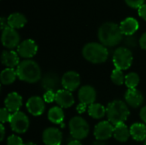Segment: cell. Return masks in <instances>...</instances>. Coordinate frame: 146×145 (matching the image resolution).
<instances>
[{
    "label": "cell",
    "instance_id": "8992f818",
    "mask_svg": "<svg viewBox=\"0 0 146 145\" xmlns=\"http://www.w3.org/2000/svg\"><path fill=\"white\" fill-rule=\"evenodd\" d=\"M133 56L132 51L126 47L117 48L113 54V62L115 68L120 70L128 69L133 63Z\"/></svg>",
    "mask_w": 146,
    "mask_h": 145
},
{
    "label": "cell",
    "instance_id": "83f0119b",
    "mask_svg": "<svg viewBox=\"0 0 146 145\" xmlns=\"http://www.w3.org/2000/svg\"><path fill=\"white\" fill-rule=\"evenodd\" d=\"M111 80L114 84L117 85H121L123 83H125V77L123 75L122 70H120L117 68L113 70L111 73Z\"/></svg>",
    "mask_w": 146,
    "mask_h": 145
},
{
    "label": "cell",
    "instance_id": "9a60e30c",
    "mask_svg": "<svg viewBox=\"0 0 146 145\" xmlns=\"http://www.w3.org/2000/svg\"><path fill=\"white\" fill-rule=\"evenodd\" d=\"M78 97L80 103H83L85 105H91L96 101L97 93L92 86L84 85L79 90Z\"/></svg>",
    "mask_w": 146,
    "mask_h": 145
},
{
    "label": "cell",
    "instance_id": "d6a6232c",
    "mask_svg": "<svg viewBox=\"0 0 146 145\" xmlns=\"http://www.w3.org/2000/svg\"><path fill=\"white\" fill-rule=\"evenodd\" d=\"M125 43L127 46L129 47H134L137 44V41H136V38L133 35L131 36H127L126 39H125Z\"/></svg>",
    "mask_w": 146,
    "mask_h": 145
},
{
    "label": "cell",
    "instance_id": "603a6c76",
    "mask_svg": "<svg viewBox=\"0 0 146 145\" xmlns=\"http://www.w3.org/2000/svg\"><path fill=\"white\" fill-rule=\"evenodd\" d=\"M130 135H131L130 130L128 129V127L124 123H121V124L115 126L113 136L117 141L122 142V143L126 142L128 140Z\"/></svg>",
    "mask_w": 146,
    "mask_h": 145
},
{
    "label": "cell",
    "instance_id": "74e56055",
    "mask_svg": "<svg viewBox=\"0 0 146 145\" xmlns=\"http://www.w3.org/2000/svg\"><path fill=\"white\" fill-rule=\"evenodd\" d=\"M86 105H85V104H83V103H80V104L77 106V110H78V112H79L80 114L83 113V112L85 111V109H86Z\"/></svg>",
    "mask_w": 146,
    "mask_h": 145
},
{
    "label": "cell",
    "instance_id": "ab89813d",
    "mask_svg": "<svg viewBox=\"0 0 146 145\" xmlns=\"http://www.w3.org/2000/svg\"><path fill=\"white\" fill-rule=\"evenodd\" d=\"M68 145H82L81 144V143L80 142V140H77V139H74V140H72V141H70Z\"/></svg>",
    "mask_w": 146,
    "mask_h": 145
},
{
    "label": "cell",
    "instance_id": "7c38bea8",
    "mask_svg": "<svg viewBox=\"0 0 146 145\" xmlns=\"http://www.w3.org/2000/svg\"><path fill=\"white\" fill-rule=\"evenodd\" d=\"M42 138L45 145H61L62 134L59 129L49 127L44 131Z\"/></svg>",
    "mask_w": 146,
    "mask_h": 145
},
{
    "label": "cell",
    "instance_id": "f35d334b",
    "mask_svg": "<svg viewBox=\"0 0 146 145\" xmlns=\"http://www.w3.org/2000/svg\"><path fill=\"white\" fill-rule=\"evenodd\" d=\"M1 136H0V140L3 141L4 138V134H5V130H4V126L3 124H1Z\"/></svg>",
    "mask_w": 146,
    "mask_h": 145
},
{
    "label": "cell",
    "instance_id": "3957f363",
    "mask_svg": "<svg viewBox=\"0 0 146 145\" xmlns=\"http://www.w3.org/2000/svg\"><path fill=\"white\" fill-rule=\"evenodd\" d=\"M82 55L88 62L99 64L107 61L109 57V50L104 44L92 42L86 44L83 47Z\"/></svg>",
    "mask_w": 146,
    "mask_h": 145
},
{
    "label": "cell",
    "instance_id": "f1b7e54d",
    "mask_svg": "<svg viewBox=\"0 0 146 145\" xmlns=\"http://www.w3.org/2000/svg\"><path fill=\"white\" fill-rule=\"evenodd\" d=\"M12 114H10V112L6 109V108H3L0 110V121L1 123L3 124L5 122H9L10 117H11Z\"/></svg>",
    "mask_w": 146,
    "mask_h": 145
},
{
    "label": "cell",
    "instance_id": "e0dca14e",
    "mask_svg": "<svg viewBox=\"0 0 146 145\" xmlns=\"http://www.w3.org/2000/svg\"><path fill=\"white\" fill-rule=\"evenodd\" d=\"M41 85H42L43 88L46 90V91H57L59 90L58 87L60 85L59 77L55 73H52V72L47 73L42 78Z\"/></svg>",
    "mask_w": 146,
    "mask_h": 145
},
{
    "label": "cell",
    "instance_id": "5b68a950",
    "mask_svg": "<svg viewBox=\"0 0 146 145\" xmlns=\"http://www.w3.org/2000/svg\"><path fill=\"white\" fill-rule=\"evenodd\" d=\"M69 131L70 134L74 139L81 140L86 138L90 132V126L87 121L80 116L73 117L69 121Z\"/></svg>",
    "mask_w": 146,
    "mask_h": 145
},
{
    "label": "cell",
    "instance_id": "2e32d148",
    "mask_svg": "<svg viewBox=\"0 0 146 145\" xmlns=\"http://www.w3.org/2000/svg\"><path fill=\"white\" fill-rule=\"evenodd\" d=\"M22 105V98L16 92L9 93L4 100L5 108L12 114L19 111Z\"/></svg>",
    "mask_w": 146,
    "mask_h": 145
},
{
    "label": "cell",
    "instance_id": "e575fe53",
    "mask_svg": "<svg viewBox=\"0 0 146 145\" xmlns=\"http://www.w3.org/2000/svg\"><path fill=\"white\" fill-rule=\"evenodd\" d=\"M139 45H140L141 49L145 50H146V32L142 34V36L139 38Z\"/></svg>",
    "mask_w": 146,
    "mask_h": 145
},
{
    "label": "cell",
    "instance_id": "6da1fadb",
    "mask_svg": "<svg viewBox=\"0 0 146 145\" xmlns=\"http://www.w3.org/2000/svg\"><path fill=\"white\" fill-rule=\"evenodd\" d=\"M98 36L102 44L110 47L119 44L123 39V33L120 25L110 21L101 25L98 29Z\"/></svg>",
    "mask_w": 146,
    "mask_h": 145
},
{
    "label": "cell",
    "instance_id": "8fae6325",
    "mask_svg": "<svg viewBox=\"0 0 146 145\" xmlns=\"http://www.w3.org/2000/svg\"><path fill=\"white\" fill-rule=\"evenodd\" d=\"M80 84V77L78 73L74 71H68L65 73L62 78V85L63 88L69 91H75Z\"/></svg>",
    "mask_w": 146,
    "mask_h": 145
},
{
    "label": "cell",
    "instance_id": "52a82bcc",
    "mask_svg": "<svg viewBox=\"0 0 146 145\" xmlns=\"http://www.w3.org/2000/svg\"><path fill=\"white\" fill-rule=\"evenodd\" d=\"M9 124L11 129L16 133H25L29 127V119L23 112H16L12 114Z\"/></svg>",
    "mask_w": 146,
    "mask_h": 145
},
{
    "label": "cell",
    "instance_id": "1f68e13d",
    "mask_svg": "<svg viewBox=\"0 0 146 145\" xmlns=\"http://www.w3.org/2000/svg\"><path fill=\"white\" fill-rule=\"evenodd\" d=\"M55 97L56 93L51 91H48L44 94V101L46 103H52L53 101H55Z\"/></svg>",
    "mask_w": 146,
    "mask_h": 145
},
{
    "label": "cell",
    "instance_id": "8d00e7d4",
    "mask_svg": "<svg viewBox=\"0 0 146 145\" xmlns=\"http://www.w3.org/2000/svg\"><path fill=\"white\" fill-rule=\"evenodd\" d=\"M0 21H1V29H2V31H3L4 28H6L7 26H8L7 18H5V17H1Z\"/></svg>",
    "mask_w": 146,
    "mask_h": 145
},
{
    "label": "cell",
    "instance_id": "484cf974",
    "mask_svg": "<svg viewBox=\"0 0 146 145\" xmlns=\"http://www.w3.org/2000/svg\"><path fill=\"white\" fill-rule=\"evenodd\" d=\"M17 78V73L16 70L14 68H6L2 71L1 75H0V79L1 83L3 85H10L14 83L15 79Z\"/></svg>",
    "mask_w": 146,
    "mask_h": 145
},
{
    "label": "cell",
    "instance_id": "836d02e7",
    "mask_svg": "<svg viewBox=\"0 0 146 145\" xmlns=\"http://www.w3.org/2000/svg\"><path fill=\"white\" fill-rule=\"evenodd\" d=\"M138 13L141 18L146 21V3H144L138 9Z\"/></svg>",
    "mask_w": 146,
    "mask_h": 145
},
{
    "label": "cell",
    "instance_id": "44dd1931",
    "mask_svg": "<svg viewBox=\"0 0 146 145\" xmlns=\"http://www.w3.org/2000/svg\"><path fill=\"white\" fill-rule=\"evenodd\" d=\"M7 21H8V26L14 29L21 28L27 23L26 16L18 12L10 14L9 15V17L7 18Z\"/></svg>",
    "mask_w": 146,
    "mask_h": 145
},
{
    "label": "cell",
    "instance_id": "4fadbf2b",
    "mask_svg": "<svg viewBox=\"0 0 146 145\" xmlns=\"http://www.w3.org/2000/svg\"><path fill=\"white\" fill-rule=\"evenodd\" d=\"M26 106H27L28 112L34 116L41 115L44 113V109H45L44 100L40 97H38V96L31 97L27 100Z\"/></svg>",
    "mask_w": 146,
    "mask_h": 145
},
{
    "label": "cell",
    "instance_id": "277c9868",
    "mask_svg": "<svg viewBox=\"0 0 146 145\" xmlns=\"http://www.w3.org/2000/svg\"><path fill=\"white\" fill-rule=\"evenodd\" d=\"M130 112L127 104L121 100H115L108 104L106 108V115L109 121L116 126L121 123H124Z\"/></svg>",
    "mask_w": 146,
    "mask_h": 145
},
{
    "label": "cell",
    "instance_id": "5bb4252c",
    "mask_svg": "<svg viewBox=\"0 0 146 145\" xmlns=\"http://www.w3.org/2000/svg\"><path fill=\"white\" fill-rule=\"evenodd\" d=\"M55 101L57 105L62 109L70 108L74 103V98L73 94L71 93V91H67L65 89L58 90L57 91H56Z\"/></svg>",
    "mask_w": 146,
    "mask_h": 145
},
{
    "label": "cell",
    "instance_id": "4316f807",
    "mask_svg": "<svg viewBox=\"0 0 146 145\" xmlns=\"http://www.w3.org/2000/svg\"><path fill=\"white\" fill-rule=\"evenodd\" d=\"M139 83V76L136 73H130L125 77V84L128 89H135Z\"/></svg>",
    "mask_w": 146,
    "mask_h": 145
},
{
    "label": "cell",
    "instance_id": "d4e9b609",
    "mask_svg": "<svg viewBox=\"0 0 146 145\" xmlns=\"http://www.w3.org/2000/svg\"><path fill=\"white\" fill-rule=\"evenodd\" d=\"M88 115L93 119H101L106 115V109L99 103H92L88 107Z\"/></svg>",
    "mask_w": 146,
    "mask_h": 145
},
{
    "label": "cell",
    "instance_id": "b9f144b4",
    "mask_svg": "<svg viewBox=\"0 0 146 145\" xmlns=\"http://www.w3.org/2000/svg\"><path fill=\"white\" fill-rule=\"evenodd\" d=\"M144 145H146V139L145 140V144H144Z\"/></svg>",
    "mask_w": 146,
    "mask_h": 145
},
{
    "label": "cell",
    "instance_id": "60d3db41",
    "mask_svg": "<svg viewBox=\"0 0 146 145\" xmlns=\"http://www.w3.org/2000/svg\"><path fill=\"white\" fill-rule=\"evenodd\" d=\"M24 145H36V144H33V143H31V142H30V143H27V144H25Z\"/></svg>",
    "mask_w": 146,
    "mask_h": 145
},
{
    "label": "cell",
    "instance_id": "9c48e42d",
    "mask_svg": "<svg viewBox=\"0 0 146 145\" xmlns=\"http://www.w3.org/2000/svg\"><path fill=\"white\" fill-rule=\"evenodd\" d=\"M114 129L115 126L110 121H101L95 126L94 136L99 141L107 140L114 134Z\"/></svg>",
    "mask_w": 146,
    "mask_h": 145
},
{
    "label": "cell",
    "instance_id": "30bf717a",
    "mask_svg": "<svg viewBox=\"0 0 146 145\" xmlns=\"http://www.w3.org/2000/svg\"><path fill=\"white\" fill-rule=\"evenodd\" d=\"M38 51V45L33 39H26L20 43L17 47V53L23 58H31L36 55Z\"/></svg>",
    "mask_w": 146,
    "mask_h": 145
},
{
    "label": "cell",
    "instance_id": "4dcf8cb0",
    "mask_svg": "<svg viewBox=\"0 0 146 145\" xmlns=\"http://www.w3.org/2000/svg\"><path fill=\"white\" fill-rule=\"evenodd\" d=\"M125 2L129 7L133 9H139L145 3V0H125Z\"/></svg>",
    "mask_w": 146,
    "mask_h": 145
},
{
    "label": "cell",
    "instance_id": "ac0fdd59",
    "mask_svg": "<svg viewBox=\"0 0 146 145\" xmlns=\"http://www.w3.org/2000/svg\"><path fill=\"white\" fill-rule=\"evenodd\" d=\"M125 100L132 108H139L144 102V96L136 88L128 89L125 94Z\"/></svg>",
    "mask_w": 146,
    "mask_h": 145
},
{
    "label": "cell",
    "instance_id": "f546056e",
    "mask_svg": "<svg viewBox=\"0 0 146 145\" xmlns=\"http://www.w3.org/2000/svg\"><path fill=\"white\" fill-rule=\"evenodd\" d=\"M7 144L8 145H24L22 139L15 135H11L7 139Z\"/></svg>",
    "mask_w": 146,
    "mask_h": 145
},
{
    "label": "cell",
    "instance_id": "d6986e66",
    "mask_svg": "<svg viewBox=\"0 0 146 145\" xmlns=\"http://www.w3.org/2000/svg\"><path fill=\"white\" fill-rule=\"evenodd\" d=\"M1 62L8 68H14L20 64L19 55L14 50H3L1 56Z\"/></svg>",
    "mask_w": 146,
    "mask_h": 145
},
{
    "label": "cell",
    "instance_id": "7402d4cb",
    "mask_svg": "<svg viewBox=\"0 0 146 145\" xmlns=\"http://www.w3.org/2000/svg\"><path fill=\"white\" fill-rule=\"evenodd\" d=\"M130 134L136 141H145L146 139V126L143 123L133 124L130 127Z\"/></svg>",
    "mask_w": 146,
    "mask_h": 145
},
{
    "label": "cell",
    "instance_id": "ffe728a7",
    "mask_svg": "<svg viewBox=\"0 0 146 145\" xmlns=\"http://www.w3.org/2000/svg\"><path fill=\"white\" fill-rule=\"evenodd\" d=\"M120 27L123 35L131 36L133 35L138 31L139 22L133 17H127L121 22Z\"/></svg>",
    "mask_w": 146,
    "mask_h": 145
},
{
    "label": "cell",
    "instance_id": "cb8c5ba5",
    "mask_svg": "<svg viewBox=\"0 0 146 145\" xmlns=\"http://www.w3.org/2000/svg\"><path fill=\"white\" fill-rule=\"evenodd\" d=\"M48 119L54 124H61L64 120V113L61 107H53L48 112Z\"/></svg>",
    "mask_w": 146,
    "mask_h": 145
},
{
    "label": "cell",
    "instance_id": "7a4b0ae2",
    "mask_svg": "<svg viewBox=\"0 0 146 145\" xmlns=\"http://www.w3.org/2000/svg\"><path fill=\"white\" fill-rule=\"evenodd\" d=\"M17 78L27 83H37L41 79L42 73L38 64L33 60H24L16 68Z\"/></svg>",
    "mask_w": 146,
    "mask_h": 145
},
{
    "label": "cell",
    "instance_id": "d590c367",
    "mask_svg": "<svg viewBox=\"0 0 146 145\" xmlns=\"http://www.w3.org/2000/svg\"><path fill=\"white\" fill-rule=\"evenodd\" d=\"M139 116H140L141 120L144 121V123L146 124V105L141 109L140 113H139Z\"/></svg>",
    "mask_w": 146,
    "mask_h": 145
},
{
    "label": "cell",
    "instance_id": "ba28073f",
    "mask_svg": "<svg viewBox=\"0 0 146 145\" xmlns=\"http://www.w3.org/2000/svg\"><path fill=\"white\" fill-rule=\"evenodd\" d=\"M2 44L7 49H14L20 44V35L18 32L9 26L4 28L2 32Z\"/></svg>",
    "mask_w": 146,
    "mask_h": 145
}]
</instances>
